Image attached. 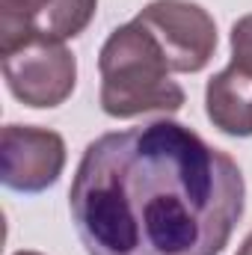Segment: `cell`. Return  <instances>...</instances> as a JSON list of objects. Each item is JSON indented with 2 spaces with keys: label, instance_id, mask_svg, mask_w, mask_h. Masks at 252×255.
Here are the masks:
<instances>
[{
  "label": "cell",
  "instance_id": "cell-7",
  "mask_svg": "<svg viewBox=\"0 0 252 255\" xmlns=\"http://www.w3.org/2000/svg\"><path fill=\"white\" fill-rule=\"evenodd\" d=\"M205 113L226 136H252V74L226 65L205 86Z\"/></svg>",
  "mask_w": 252,
  "mask_h": 255
},
{
  "label": "cell",
  "instance_id": "cell-3",
  "mask_svg": "<svg viewBox=\"0 0 252 255\" xmlns=\"http://www.w3.org/2000/svg\"><path fill=\"white\" fill-rule=\"evenodd\" d=\"M136 21L151 30L172 71L178 74L202 71L217 51V24L199 3L151 0L148 6L139 9Z\"/></svg>",
  "mask_w": 252,
  "mask_h": 255
},
{
  "label": "cell",
  "instance_id": "cell-10",
  "mask_svg": "<svg viewBox=\"0 0 252 255\" xmlns=\"http://www.w3.org/2000/svg\"><path fill=\"white\" fill-rule=\"evenodd\" d=\"M15 255H42V253H30V250H21V253H15Z\"/></svg>",
  "mask_w": 252,
  "mask_h": 255
},
{
  "label": "cell",
  "instance_id": "cell-9",
  "mask_svg": "<svg viewBox=\"0 0 252 255\" xmlns=\"http://www.w3.org/2000/svg\"><path fill=\"white\" fill-rule=\"evenodd\" d=\"M238 255H252V232L247 235V241L241 244V250H238Z\"/></svg>",
  "mask_w": 252,
  "mask_h": 255
},
{
  "label": "cell",
  "instance_id": "cell-5",
  "mask_svg": "<svg viewBox=\"0 0 252 255\" xmlns=\"http://www.w3.org/2000/svg\"><path fill=\"white\" fill-rule=\"evenodd\" d=\"M98 0H0V57L30 42H65L95 18Z\"/></svg>",
  "mask_w": 252,
  "mask_h": 255
},
{
  "label": "cell",
  "instance_id": "cell-6",
  "mask_svg": "<svg viewBox=\"0 0 252 255\" xmlns=\"http://www.w3.org/2000/svg\"><path fill=\"white\" fill-rule=\"evenodd\" d=\"M0 178L15 193H42L65 169V139L36 125H6L0 133Z\"/></svg>",
  "mask_w": 252,
  "mask_h": 255
},
{
  "label": "cell",
  "instance_id": "cell-8",
  "mask_svg": "<svg viewBox=\"0 0 252 255\" xmlns=\"http://www.w3.org/2000/svg\"><path fill=\"white\" fill-rule=\"evenodd\" d=\"M232 63L252 74V15H244L232 27Z\"/></svg>",
  "mask_w": 252,
  "mask_h": 255
},
{
  "label": "cell",
  "instance_id": "cell-4",
  "mask_svg": "<svg viewBox=\"0 0 252 255\" xmlns=\"http://www.w3.org/2000/svg\"><path fill=\"white\" fill-rule=\"evenodd\" d=\"M3 77L21 104L51 110L71 98L77 60L63 42H30L3 57Z\"/></svg>",
  "mask_w": 252,
  "mask_h": 255
},
{
  "label": "cell",
  "instance_id": "cell-1",
  "mask_svg": "<svg viewBox=\"0 0 252 255\" xmlns=\"http://www.w3.org/2000/svg\"><path fill=\"white\" fill-rule=\"evenodd\" d=\"M244 208L238 160L172 119L92 139L68 190L86 255H220Z\"/></svg>",
  "mask_w": 252,
  "mask_h": 255
},
{
  "label": "cell",
  "instance_id": "cell-2",
  "mask_svg": "<svg viewBox=\"0 0 252 255\" xmlns=\"http://www.w3.org/2000/svg\"><path fill=\"white\" fill-rule=\"evenodd\" d=\"M101 110L113 119L145 113H178L187 101L184 89L169 77L172 65L160 42L136 18L116 27L98 54Z\"/></svg>",
  "mask_w": 252,
  "mask_h": 255
}]
</instances>
